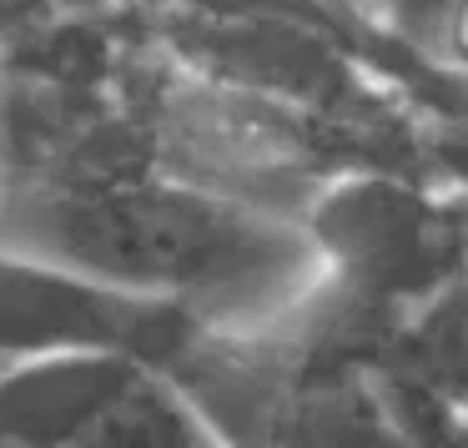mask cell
Returning <instances> with one entry per match:
<instances>
[{"instance_id": "6da1fadb", "label": "cell", "mask_w": 468, "mask_h": 448, "mask_svg": "<svg viewBox=\"0 0 468 448\" xmlns=\"http://www.w3.org/2000/svg\"><path fill=\"white\" fill-rule=\"evenodd\" d=\"M0 247L132 303L172 307L192 327L267 323L327 277L297 222L166 172H0Z\"/></svg>"}, {"instance_id": "52a82bcc", "label": "cell", "mask_w": 468, "mask_h": 448, "mask_svg": "<svg viewBox=\"0 0 468 448\" xmlns=\"http://www.w3.org/2000/svg\"><path fill=\"white\" fill-rule=\"evenodd\" d=\"M122 5H132V11H142V16H297V21L333 26V31L353 36L357 46H367L353 26H343L333 11H327V5H317V0H122ZM367 51H373V46H367ZM373 56L383 66H393L383 51H373ZM393 71H398V66H393ZM398 76H403V71H398ZM403 81H413V76H403ZM418 91H423V86H418ZM433 101H438V96H433ZM438 106H448V101H438ZM448 112H463V106H448Z\"/></svg>"}, {"instance_id": "8992f818", "label": "cell", "mask_w": 468, "mask_h": 448, "mask_svg": "<svg viewBox=\"0 0 468 448\" xmlns=\"http://www.w3.org/2000/svg\"><path fill=\"white\" fill-rule=\"evenodd\" d=\"M428 96L463 106V0H317Z\"/></svg>"}, {"instance_id": "5b68a950", "label": "cell", "mask_w": 468, "mask_h": 448, "mask_svg": "<svg viewBox=\"0 0 468 448\" xmlns=\"http://www.w3.org/2000/svg\"><path fill=\"white\" fill-rule=\"evenodd\" d=\"M152 357L126 347H51L0 363V448H91L116 393Z\"/></svg>"}, {"instance_id": "7a4b0ae2", "label": "cell", "mask_w": 468, "mask_h": 448, "mask_svg": "<svg viewBox=\"0 0 468 448\" xmlns=\"http://www.w3.org/2000/svg\"><path fill=\"white\" fill-rule=\"evenodd\" d=\"M122 86L142 126L152 172L272 212L282 222H297L317 187H327L347 166L398 172L367 136L327 116L192 71L146 31L142 16H136Z\"/></svg>"}, {"instance_id": "277c9868", "label": "cell", "mask_w": 468, "mask_h": 448, "mask_svg": "<svg viewBox=\"0 0 468 448\" xmlns=\"http://www.w3.org/2000/svg\"><path fill=\"white\" fill-rule=\"evenodd\" d=\"M186 333L192 323L172 307L132 303L0 247V363L51 347H126L162 363Z\"/></svg>"}, {"instance_id": "3957f363", "label": "cell", "mask_w": 468, "mask_h": 448, "mask_svg": "<svg viewBox=\"0 0 468 448\" xmlns=\"http://www.w3.org/2000/svg\"><path fill=\"white\" fill-rule=\"evenodd\" d=\"M297 227L327 277L378 313H413L463 277V182L347 166L303 207Z\"/></svg>"}, {"instance_id": "ba28073f", "label": "cell", "mask_w": 468, "mask_h": 448, "mask_svg": "<svg viewBox=\"0 0 468 448\" xmlns=\"http://www.w3.org/2000/svg\"><path fill=\"white\" fill-rule=\"evenodd\" d=\"M51 0H0V36L16 31V26H26L31 16H41Z\"/></svg>"}]
</instances>
